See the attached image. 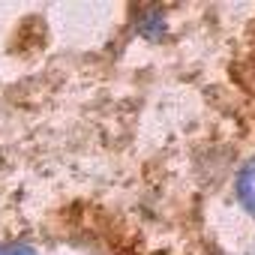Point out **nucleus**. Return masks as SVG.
<instances>
[{
    "label": "nucleus",
    "instance_id": "nucleus-1",
    "mask_svg": "<svg viewBox=\"0 0 255 255\" xmlns=\"http://www.w3.org/2000/svg\"><path fill=\"white\" fill-rule=\"evenodd\" d=\"M237 195L249 213H255V162H249L237 177Z\"/></svg>",
    "mask_w": 255,
    "mask_h": 255
},
{
    "label": "nucleus",
    "instance_id": "nucleus-2",
    "mask_svg": "<svg viewBox=\"0 0 255 255\" xmlns=\"http://www.w3.org/2000/svg\"><path fill=\"white\" fill-rule=\"evenodd\" d=\"M0 255H36V249L27 243H9V246H0Z\"/></svg>",
    "mask_w": 255,
    "mask_h": 255
}]
</instances>
